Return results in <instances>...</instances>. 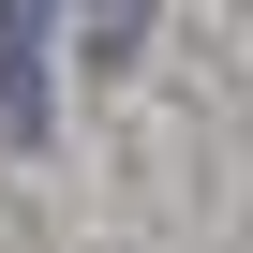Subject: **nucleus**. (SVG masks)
<instances>
[{
    "label": "nucleus",
    "instance_id": "obj_1",
    "mask_svg": "<svg viewBox=\"0 0 253 253\" xmlns=\"http://www.w3.org/2000/svg\"><path fill=\"white\" fill-rule=\"evenodd\" d=\"M45 15L60 0H0V134H45Z\"/></svg>",
    "mask_w": 253,
    "mask_h": 253
},
{
    "label": "nucleus",
    "instance_id": "obj_2",
    "mask_svg": "<svg viewBox=\"0 0 253 253\" xmlns=\"http://www.w3.org/2000/svg\"><path fill=\"white\" fill-rule=\"evenodd\" d=\"M134 30H149V0H89V45H104V60L134 45Z\"/></svg>",
    "mask_w": 253,
    "mask_h": 253
}]
</instances>
